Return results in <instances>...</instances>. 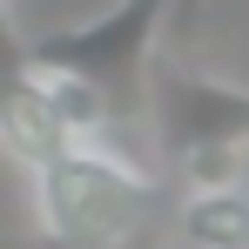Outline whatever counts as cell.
Segmentation results:
<instances>
[{"instance_id": "obj_5", "label": "cell", "mask_w": 249, "mask_h": 249, "mask_svg": "<svg viewBox=\"0 0 249 249\" xmlns=\"http://www.w3.org/2000/svg\"><path fill=\"white\" fill-rule=\"evenodd\" d=\"M182 243L189 249H249V189L236 175L229 182H189Z\"/></svg>"}, {"instance_id": "obj_4", "label": "cell", "mask_w": 249, "mask_h": 249, "mask_svg": "<svg viewBox=\"0 0 249 249\" xmlns=\"http://www.w3.org/2000/svg\"><path fill=\"white\" fill-rule=\"evenodd\" d=\"M0 142H7V155H20L27 168H41L54 148L74 142L27 68H7V74H0Z\"/></svg>"}, {"instance_id": "obj_3", "label": "cell", "mask_w": 249, "mask_h": 249, "mask_svg": "<svg viewBox=\"0 0 249 249\" xmlns=\"http://www.w3.org/2000/svg\"><path fill=\"white\" fill-rule=\"evenodd\" d=\"M148 115L189 182H229L236 155L249 148V88L162 68L148 81Z\"/></svg>"}, {"instance_id": "obj_2", "label": "cell", "mask_w": 249, "mask_h": 249, "mask_svg": "<svg viewBox=\"0 0 249 249\" xmlns=\"http://www.w3.org/2000/svg\"><path fill=\"white\" fill-rule=\"evenodd\" d=\"M175 0H115L101 20L88 27H68V34H41V41H20V61L27 68H47V74H68L81 81L108 122L122 128L148 108V47L162 34V14Z\"/></svg>"}, {"instance_id": "obj_1", "label": "cell", "mask_w": 249, "mask_h": 249, "mask_svg": "<svg viewBox=\"0 0 249 249\" xmlns=\"http://www.w3.org/2000/svg\"><path fill=\"white\" fill-rule=\"evenodd\" d=\"M155 182L128 162L115 142H68L34 168L41 229L61 249H115L148 215Z\"/></svg>"}]
</instances>
